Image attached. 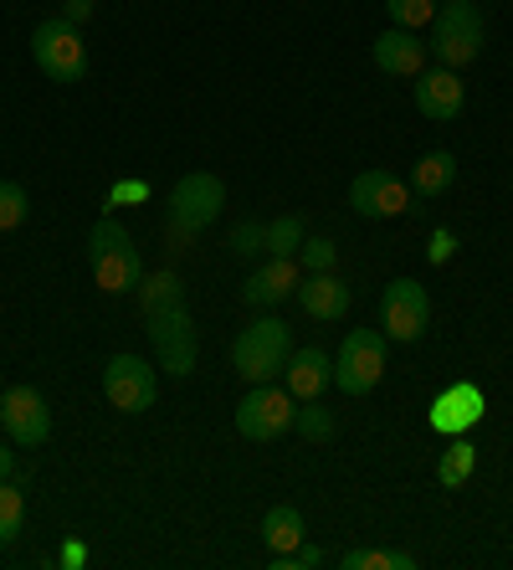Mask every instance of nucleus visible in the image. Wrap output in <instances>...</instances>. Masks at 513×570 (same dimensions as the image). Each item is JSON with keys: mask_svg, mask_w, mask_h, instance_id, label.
I'll list each match as a JSON object with an SVG mask.
<instances>
[{"mask_svg": "<svg viewBox=\"0 0 513 570\" xmlns=\"http://www.w3.org/2000/svg\"><path fill=\"white\" fill-rule=\"evenodd\" d=\"M103 396H108V406H114V412H129V416L149 412V406H155V396H159L155 365H145L139 355H114V360H108V371H103Z\"/></svg>", "mask_w": 513, "mask_h": 570, "instance_id": "1a4fd4ad", "label": "nucleus"}, {"mask_svg": "<svg viewBox=\"0 0 513 570\" xmlns=\"http://www.w3.org/2000/svg\"><path fill=\"white\" fill-rule=\"evenodd\" d=\"M298 257H303V267H308V273H334V242L329 237H308L298 247Z\"/></svg>", "mask_w": 513, "mask_h": 570, "instance_id": "7c9ffc66", "label": "nucleus"}, {"mask_svg": "<svg viewBox=\"0 0 513 570\" xmlns=\"http://www.w3.org/2000/svg\"><path fill=\"white\" fill-rule=\"evenodd\" d=\"M145 324H149V340H155V350H159V371H170V375L196 371V324H190L185 304L145 314Z\"/></svg>", "mask_w": 513, "mask_h": 570, "instance_id": "9d476101", "label": "nucleus"}, {"mask_svg": "<svg viewBox=\"0 0 513 570\" xmlns=\"http://www.w3.org/2000/svg\"><path fill=\"white\" fill-rule=\"evenodd\" d=\"M303 514L293 504H273L267 509V519H263V540H267V550L273 556H283V550H298L303 544Z\"/></svg>", "mask_w": 513, "mask_h": 570, "instance_id": "aec40b11", "label": "nucleus"}, {"mask_svg": "<svg viewBox=\"0 0 513 570\" xmlns=\"http://www.w3.org/2000/svg\"><path fill=\"white\" fill-rule=\"evenodd\" d=\"M339 570H416V556H406V550H344Z\"/></svg>", "mask_w": 513, "mask_h": 570, "instance_id": "5701e85b", "label": "nucleus"}, {"mask_svg": "<svg viewBox=\"0 0 513 570\" xmlns=\"http://www.w3.org/2000/svg\"><path fill=\"white\" fill-rule=\"evenodd\" d=\"M452 257V232H436L432 237V263H447Z\"/></svg>", "mask_w": 513, "mask_h": 570, "instance_id": "473e14b6", "label": "nucleus"}, {"mask_svg": "<svg viewBox=\"0 0 513 570\" xmlns=\"http://www.w3.org/2000/svg\"><path fill=\"white\" fill-rule=\"evenodd\" d=\"M21 524H27V499L16 493V483L0 478V544H11L21 534Z\"/></svg>", "mask_w": 513, "mask_h": 570, "instance_id": "a878e982", "label": "nucleus"}, {"mask_svg": "<svg viewBox=\"0 0 513 570\" xmlns=\"http://www.w3.org/2000/svg\"><path fill=\"white\" fill-rule=\"evenodd\" d=\"M411 200H416L411 186L391 170H359L355 180H349V206H355L359 216H369V222H391V216L416 212Z\"/></svg>", "mask_w": 513, "mask_h": 570, "instance_id": "9b49d317", "label": "nucleus"}, {"mask_svg": "<svg viewBox=\"0 0 513 570\" xmlns=\"http://www.w3.org/2000/svg\"><path fill=\"white\" fill-rule=\"evenodd\" d=\"M88 263H92V278H98V288L103 293H134L139 283H145V263H139V247H134V237L124 232L114 216H103V222L88 232Z\"/></svg>", "mask_w": 513, "mask_h": 570, "instance_id": "f03ea898", "label": "nucleus"}, {"mask_svg": "<svg viewBox=\"0 0 513 570\" xmlns=\"http://www.w3.org/2000/svg\"><path fill=\"white\" fill-rule=\"evenodd\" d=\"M385 375V334L381 330H349L334 360V385L344 396H369Z\"/></svg>", "mask_w": 513, "mask_h": 570, "instance_id": "0eeeda50", "label": "nucleus"}, {"mask_svg": "<svg viewBox=\"0 0 513 570\" xmlns=\"http://www.w3.org/2000/svg\"><path fill=\"white\" fill-rule=\"evenodd\" d=\"M293 288H298V263H293V257H267V263L241 283V298H247L251 308H273V304H283Z\"/></svg>", "mask_w": 513, "mask_h": 570, "instance_id": "a211bd4d", "label": "nucleus"}, {"mask_svg": "<svg viewBox=\"0 0 513 570\" xmlns=\"http://www.w3.org/2000/svg\"><path fill=\"white\" fill-rule=\"evenodd\" d=\"M293 426H298V438H308V442H334V412L324 401H303Z\"/></svg>", "mask_w": 513, "mask_h": 570, "instance_id": "393cba45", "label": "nucleus"}, {"mask_svg": "<svg viewBox=\"0 0 513 570\" xmlns=\"http://www.w3.org/2000/svg\"><path fill=\"white\" fill-rule=\"evenodd\" d=\"M324 550H318V544H298V550H283V556H273L267 560V566L273 570H314V566H324Z\"/></svg>", "mask_w": 513, "mask_h": 570, "instance_id": "c756f323", "label": "nucleus"}, {"mask_svg": "<svg viewBox=\"0 0 513 570\" xmlns=\"http://www.w3.org/2000/svg\"><path fill=\"white\" fill-rule=\"evenodd\" d=\"M283 381H288L293 401H318L334 385V360L324 355L318 345H303V350H293V355H288Z\"/></svg>", "mask_w": 513, "mask_h": 570, "instance_id": "dca6fc26", "label": "nucleus"}, {"mask_svg": "<svg viewBox=\"0 0 513 570\" xmlns=\"http://www.w3.org/2000/svg\"><path fill=\"white\" fill-rule=\"evenodd\" d=\"M31 57L52 82H82L88 78V41L67 16H47L31 31Z\"/></svg>", "mask_w": 513, "mask_h": 570, "instance_id": "39448f33", "label": "nucleus"}, {"mask_svg": "<svg viewBox=\"0 0 513 570\" xmlns=\"http://www.w3.org/2000/svg\"><path fill=\"white\" fill-rule=\"evenodd\" d=\"M369 57H375V67L391 72V78H416V72L426 67V41L416 37V31H406V27H391V31L375 37Z\"/></svg>", "mask_w": 513, "mask_h": 570, "instance_id": "2eb2a0df", "label": "nucleus"}, {"mask_svg": "<svg viewBox=\"0 0 513 570\" xmlns=\"http://www.w3.org/2000/svg\"><path fill=\"white\" fill-rule=\"evenodd\" d=\"M432 52H436V62L452 67V72L483 52V11H477V0H447V6H436Z\"/></svg>", "mask_w": 513, "mask_h": 570, "instance_id": "20e7f679", "label": "nucleus"}, {"mask_svg": "<svg viewBox=\"0 0 513 570\" xmlns=\"http://www.w3.org/2000/svg\"><path fill=\"white\" fill-rule=\"evenodd\" d=\"M303 242H308L303 216H277V222H267V257H298Z\"/></svg>", "mask_w": 513, "mask_h": 570, "instance_id": "b1692460", "label": "nucleus"}, {"mask_svg": "<svg viewBox=\"0 0 513 570\" xmlns=\"http://www.w3.org/2000/svg\"><path fill=\"white\" fill-rule=\"evenodd\" d=\"M0 422H6L16 448H41V442L52 438V412H47L37 385H11L0 396Z\"/></svg>", "mask_w": 513, "mask_h": 570, "instance_id": "f8f14e48", "label": "nucleus"}, {"mask_svg": "<svg viewBox=\"0 0 513 570\" xmlns=\"http://www.w3.org/2000/svg\"><path fill=\"white\" fill-rule=\"evenodd\" d=\"M298 304L308 318H318V324H339L344 314H349V288H344L334 273H308V278H298Z\"/></svg>", "mask_w": 513, "mask_h": 570, "instance_id": "f3484780", "label": "nucleus"}, {"mask_svg": "<svg viewBox=\"0 0 513 570\" xmlns=\"http://www.w3.org/2000/svg\"><path fill=\"white\" fill-rule=\"evenodd\" d=\"M452 180H457V155L452 149H432V155H422L416 165H411V196H422V200H436V196H447Z\"/></svg>", "mask_w": 513, "mask_h": 570, "instance_id": "6ab92c4d", "label": "nucleus"}, {"mask_svg": "<svg viewBox=\"0 0 513 570\" xmlns=\"http://www.w3.org/2000/svg\"><path fill=\"white\" fill-rule=\"evenodd\" d=\"M385 11H391V21H395V27L422 31V27H432L436 0H385Z\"/></svg>", "mask_w": 513, "mask_h": 570, "instance_id": "bb28decb", "label": "nucleus"}, {"mask_svg": "<svg viewBox=\"0 0 513 570\" xmlns=\"http://www.w3.org/2000/svg\"><path fill=\"white\" fill-rule=\"evenodd\" d=\"M381 324H385V340H401V345H416L432 324V298L416 278H395L385 283L381 293Z\"/></svg>", "mask_w": 513, "mask_h": 570, "instance_id": "6e6552de", "label": "nucleus"}, {"mask_svg": "<svg viewBox=\"0 0 513 570\" xmlns=\"http://www.w3.org/2000/svg\"><path fill=\"white\" fill-rule=\"evenodd\" d=\"M473 468H477V448L467 438H452L447 452H442V463H436V478H442L447 489H462V483L473 478Z\"/></svg>", "mask_w": 513, "mask_h": 570, "instance_id": "4be33fe9", "label": "nucleus"}, {"mask_svg": "<svg viewBox=\"0 0 513 570\" xmlns=\"http://www.w3.org/2000/svg\"><path fill=\"white\" fill-rule=\"evenodd\" d=\"M288 355H293V330L283 318H251L247 330L237 334V345H231V365L247 385H263V381H277V375L288 371Z\"/></svg>", "mask_w": 513, "mask_h": 570, "instance_id": "7ed1b4c3", "label": "nucleus"}, {"mask_svg": "<svg viewBox=\"0 0 513 570\" xmlns=\"http://www.w3.org/2000/svg\"><path fill=\"white\" fill-rule=\"evenodd\" d=\"M467 104V88L452 67H422L416 72V108H422V119L432 124H452Z\"/></svg>", "mask_w": 513, "mask_h": 570, "instance_id": "4468645a", "label": "nucleus"}, {"mask_svg": "<svg viewBox=\"0 0 513 570\" xmlns=\"http://www.w3.org/2000/svg\"><path fill=\"white\" fill-rule=\"evenodd\" d=\"M11 468H16V452L0 442V478H11Z\"/></svg>", "mask_w": 513, "mask_h": 570, "instance_id": "72a5a7b5", "label": "nucleus"}, {"mask_svg": "<svg viewBox=\"0 0 513 570\" xmlns=\"http://www.w3.org/2000/svg\"><path fill=\"white\" fill-rule=\"evenodd\" d=\"M27 216H31L27 190L16 186V180H0V232H11V226H21Z\"/></svg>", "mask_w": 513, "mask_h": 570, "instance_id": "cd10ccee", "label": "nucleus"}, {"mask_svg": "<svg viewBox=\"0 0 513 570\" xmlns=\"http://www.w3.org/2000/svg\"><path fill=\"white\" fill-rule=\"evenodd\" d=\"M231 253H237V257L267 253V222H237V226H231Z\"/></svg>", "mask_w": 513, "mask_h": 570, "instance_id": "c85d7f7f", "label": "nucleus"}, {"mask_svg": "<svg viewBox=\"0 0 513 570\" xmlns=\"http://www.w3.org/2000/svg\"><path fill=\"white\" fill-rule=\"evenodd\" d=\"M139 308L145 314H159V308H180L185 304V288L175 273H145V283H139Z\"/></svg>", "mask_w": 513, "mask_h": 570, "instance_id": "412c9836", "label": "nucleus"}, {"mask_svg": "<svg viewBox=\"0 0 513 570\" xmlns=\"http://www.w3.org/2000/svg\"><path fill=\"white\" fill-rule=\"evenodd\" d=\"M226 206V186L216 180L211 170H190L175 180L170 190V206H165V232H170L175 247H185V242H196L206 226L221 216Z\"/></svg>", "mask_w": 513, "mask_h": 570, "instance_id": "f257e3e1", "label": "nucleus"}, {"mask_svg": "<svg viewBox=\"0 0 513 570\" xmlns=\"http://www.w3.org/2000/svg\"><path fill=\"white\" fill-rule=\"evenodd\" d=\"M62 16L72 21V27H82V21L92 16V0H62Z\"/></svg>", "mask_w": 513, "mask_h": 570, "instance_id": "2f4dec72", "label": "nucleus"}, {"mask_svg": "<svg viewBox=\"0 0 513 570\" xmlns=\"http://www.w3.org/2000/svg\"><path fill=\"white\" fill-rule=\"evenodd\" d=\"M62 566H82V544H67V550H62Z\"/></svg>", "mask_w": 513, "mask_h": 570, "instance_id": "f704fd0d", "label": "nucleus"}, {"mask_svg": "<svg viewBox=\"0 0 513 570\" xmlns=\"http://www.w3.org/2000/svg\"><path fill=\"white\" fill-rule=\"evenodd\" d=\"M483 416H487V401H483V391H477L473 381L447 385V391L432 401V426L442 432V438H467Z\"/></svg>", "mask_w": 513, "mask_h": 570, "instance_id": "ddd939ff", "label": "nucleus"}, {"mask_svg": "<svg viewBox=\"0 0 513 570\" xmlns=\"http://www.w3.org/2000/svg\"><path fill=\"white\" fill-rule=\"evenodd\" d=\"M293 416H298V401H293V391H288V385H273V381L251 385L247 396L237 401V432L247 442L283 438V432L293 426Z\"/></svg>", "mask_w": 513, "mask_h": 570, "instance_id": "423d86ee", "label": "nucleus"}]
</instances>
